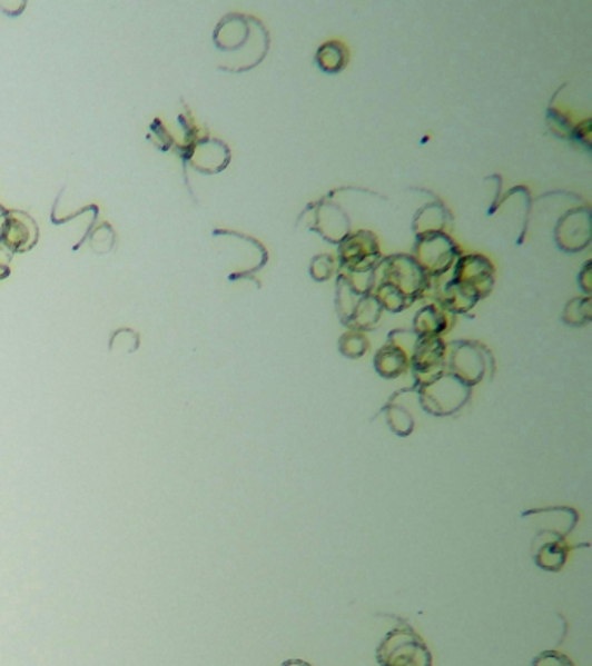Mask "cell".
I'll return each instance as SVG.
<instances>
[{
  "label": "cell",
  "mask_w": 592,
  "mask_h": 666,
  "mask_svg": "<svg viewBox=\"0 0 592 666\" xmlns=\"http://www.w3.org/2000/svg\"><path fill=\"white\" fill-rule=\"evenodd\" d=\"M339 271V262L336 257L330 254H318L313 257L312 266H309V272H312L313 280L315 281H327L330 280L334 275Z\"/></svg>",
  "instance_id": "obj_21"
},
{
  "label": "cell",
  "mask_w": 592,
  "mask_h": 666,
  "mask_svg": "<svg viewBox=\"0 0 592 666\" xmlns=\"http://www.w3.org/2000/svg\"><path fill=\"white\" fill-rule=\"evenodd\" d=\"M282 666H313L309 663L303 662V659H288V662L282 663Z\"/></svg>",
  "instance_id": "obj_24"
},
{
  "label": "cell",
  "mask_w": 592,
  "mask_h": 666,
  "mask_svg": "<svg viewBox=\"0 0 592 666\" xmlns=\"http://www.w3.org/2000/svg\"><path fill=\"white\" fill-rule=\"evenodd\" d=\"M415 389L421 407L435 417H451L471 399V387L446 370Z\"/></svg>",
  "instance_id": "obj_4"
},
{
  "label": "cell",
  "mask_w": 592,
  "mask_h": 666,
  "mask_svg": "<svg viewBox=\"0 0 592 666\" xmlns=\"http://www.w3.org/2000/svg\"><path fill=\"white\" fill-rule=\"evenodd\" d=\"M368 346L371 342L364 331L349 330L339 339L341 355L349 359L362 358L368 351Z\"/></svg>",
  "instance_id": "obj_20"
},
{
  "label": "cell",
  "mask_w": 592,
  "mask_h": 666,
  "mask_svg": "<svg viewBox=\"0 0 592 666\" xmlns=\"http://www.w3.org/2000/svg\"><path fill=\"white\" fill-rule=\"evenodd\" d=\"M8 275H9L8 262H2V260H0V280H4V278L8 277Z\"/></svg>",
  "instance_id": "obj_25"
},
{
  "label": "cell",
  "mask_w": 592,
  "mask_h": 666,
  "mask_svg": "<svg viewBox=\"0 0 592 666\" xmlns=\"http://www.w3.org/2000/svg\"><path fill=\"white\" fill-rule=\"evenodd\" d=\"M579 287L584 290L585 296L591 294V260H588L584 268L579 272Z\"/></svg>",
  "instance_id": "obj_23"
},
{
  "label": "cell",
  "mask_w": 592,
  "mask_h": 666,
  "mask_svg": "<svg viewBox=\"0 0 592 666\" xmlns=\"http://www.w3.org/2000/svg\"><path fill=\"white\" fill-rule=\"evenodd\" d=\"M375 656L381 666H433L430 647L408 627L384 635Z\"/></svg>",
  "instance_id": "obj_5"
},
{
  "label": "cell",
  "mask_w": 592,
  "mask_h": 666,
  "mask_svg": "<svg viewBox=\"0 0 592 666\" xmlns=\"http://www.w3.org/2000/svg\"><path fill=\"white\" fill-rule=\"evenodd\" d=\"M214 43L221 52L238 54L247 51V58H253L254 67L265 60L269 48V36L265 24L254 17L245 14H228L219 21L214 32Z\"/></svg>",
  "instance_id": "obj_1"
},
{
  "label": "cell",
  "mask_w": 592,
  "mask_h": 666,
  "mask_svg": "<svg viewBox=\"0 0 592 666\" xmlns=\"http://www.w3.org/2000/svg\"><path fill=\"white\" fill-rule=\"evenodd\" d=\"M384 414H386L387 426L392 427L393 433L398 436H408L414 430V417L398 402L389 401V405L384 408Z\"/></svg>",
  "instance_id": "obj_18"
},
{
  "label": "cell",
  "mask_w": 592,
  "mask_h": 666,
  "mask_svg": "<svg viewBox=\"0 0 592 666\" xmlns=\"http://www.w3.org/2000/svg\"><path fill=\"white\" fill-rule=\"evenodd\" d=\"M532 666H573L572 659L556 650H545L533 659Z\"/></svg>",
  "instance_id": "obj_22"
},
{
  "label": "cell",
  "mask_w": 592,
  "mask_h": 666,
  "mask_svg": "<svg viewBox=\"0 0 592 666\" xmlns=\"http://www.w3.org/2000/svg\"><path fill=\"white\" fill-rule=\"evenodd\" d=\"M452 228H454V216L440 200L431 201L423 209H418L412 221L415 237L430 233L451 235Z\"/></svg>",
  "instance_id": "obj_14"
},
{
  "label": "cell",
  "mask_w": 592,
  "mask_h": 666,
  "mask_svg": "<svg viewBox=\"0 0 592 666\" xmlns=\"http://www.w3.org/2000/svg\"><path fill=\"white\" fill-rule=\"evenodd\" d=\"M374 367L384 379H396L411 368V356L399 347L387 342L375 355Z\"/></svg>",
  "instance_id": "obj_16"
},
{
  "label": "cell",
  "mask_w": 592,
  "mask_h": 666,
  "mask_svg": "<svg viewBox=\"0 0 592 666\" xmlns=\"http://www.w3.org/2000/svg\"><path fill=\"white\" fill-rule=\"evenodd\" d=\"M452 328V315L440 304H427L418 309L414 318V331L418 339H442L443 334Z\"/></svg>",
  "instance_id": "obj_15"
},
{
  "label": "cell",
  "mask_w": 592,
  "mask_h": 666,
  "mask_svg": "<svg viewBox=\"0 0 592 666\" xmlns=\"http://www.w3.org/2000/svg\"><path fill=\"white\" fill-rule=\"evenodd\" d=\"M39 228L32 217L24 212L6 213L4 225L0 229V245L9 252H27L36 247Z\"/></svg>",
  "instance_id": "obj_12"
},
{
  "label": "cell",
  "mask_w": 592,
  "mask_h": 666,
  "mask_svg": "<svg viewBox=\"0 0 592 666\" xmlns=\"http://www.w3.org/2000/svg\"><path fill=\"white\" fill-rule=\"evenodd\" d=\"M231 153L219 139H200L190 150V162L204 173H218L228 167Z\"/></svg>",
  "instance_id": "obj_13"
},
{
  "label": "cell",
  "mask_w": 592,
  "mask_h": 666,
  "mask_svg": "<svg viewBox=\"0 0 592 666\" xmlns=\"http://www.w3.org/2000/svg\"><path fill=\"white\" fill-rule=\"evenodd\" d=\"M374 280L375 285H384L398 292L408 306L426 297L433 281L408 254L383 257L375 268Z\"/></svg>",
  "instance_id": "obj_2"
},
{
  "label": "cell",
  "mask_w": 592,
  "mask_h": 666,
  "mask_svg": "<svg viewBox=\"0 0 592 666\" xmlns=\"http://www.w3.org/2000/svg\"><path fill=\"white\" fill-rule=\"evenodd\" d=\"M445 370L466 386H478L486 375L494 374V356L476 340L446 344Z\"/></svg>",
  "instance_id": "obj_3"
},
{
  "label": "cell",
  "mask_w": 592,
  "mask_h": 666,
  "mask_svg": "<svg viewBox=\"0 0 592 666\" xmlns=\"http://www.w3.org/2000/svg\"><path fill=\"white\" fill-rule=\"evenodd\" d=\"M446 344L443 339H421L411 358L415 387L423 386L445 371Z\"/></svg>",
  "instance_id": "obj_11"
},
{
  "label": "cell",
  "mask_w": 592,
  "mask_h": 666,
  "mask_svg": "<svg viewBox=\"0 0 592 666\" xmlns=\"http://www.w3.org/2000/svg\"><path fill=\"white\" fill-rule=\"evenodd\" d=\"M591 210L575 207L560 217L554 228V240L565 252H582L591 243Z\"/></svg>",
  "instance_id": "obj_10"
},
{
  "label": "cell",
  "mask_w": 592,
  "mask_h": 666,
  "mask_svg": "<svg viewBox=\"0 0 592 666\" xmlns=\"http://www.w3.org/2000/svg\"><path fill=\"white\" fill-rule=\"evenodd\" d=\"M316 64L325 73H339L349 63V51L341 40H328L322 43L315 56Z\"/></svg>",
  "instance_id": "obj_17"
},
{
  "label": "cell",
  "mask_w": 592,
  "mask_h": 666,
  "mask_svg": "<svg viewBox=\"0 0 592 666\" xmlns=\"http://www.w3.org/2000/svg\"><path fill=\"white\" fill-rule=\"evenodd\" d=\"M461 256L462 249L452 235L430 233L415 237L412 257L431 280L445 277L446 272L454 269Z\"/></svg>",
  "instance_id": "obj_6"
},
{
  "label": "cell",
  "mask_w": 592,
  "mask_h": 666,
  "mask_svg": "<svg viewBox=\"0 0 592 666\" xmlns=\"http://www.w3.org/2000/svg\"><path fill=\"white\" fill-rule=\"evenodd\" d=\"M306 217H309L306 222L309 229L320 235L328 243H343L352 235V221H349L348 213L344 212L328 197L312 203L300 219H306Z\"/></svg>",
  "instance_id": "obj_8"
},
{
  "label": "cell",
  "mask_w": 592,
  "mask_h": 666,
  "mask_svg": "<svg viewBox=\"0 0 592 666\" xmlns=\"http://www.w3.org/2000/svg\"><path fill=\"white\" fill-rule=\"evenodd\" d=\"M563 321L572 327H584L591 324V299L589 296L576 297L566 304Z\"/></svg>",
  "instance_id": "obj_19"
},
{
  "label": "cell",
  "mask_w": 592,
  "mask_h": 666,
  "mask_svg": "<svg viewBox=\"0 0 592 666\" xmlns=\"http://www.w3.org/2000/svg\"><path fill=\"white\" fill-rule=\"evenodd\" d=\"M452 280L483 300L494 290L495 268L482 254H462L455 262Z\"/></svg>",
  "instance_id": "obj_9"
},
{
  "label": "cell",
  "mask_w": 592,
  "mask_h": 666,
  "mask_svg": "<svg viewBox=\"0 0 592 666\" xmlns=\"http://www.w3.org/2000/svg\"><path fill=\"white\" fill-rule=\"evenodd\" d=\"M339 247V271L337 272H372L383 260L381 245L377 237L367 229L352 231Z\"/></svg>",
  "instance_id": "obj_7"
}]
</instances>
